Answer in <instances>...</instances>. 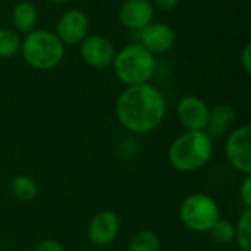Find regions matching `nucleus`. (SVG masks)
Here are the masks:
<instances>
[{
  "instance_id": "obj_1",
  "label": "nucleus",
  "mask_w": 251,
  "mask_h": 251,
  "mask_svg": "<svg viewBox=\"0 0 251 251\" xmlns=\"http://www.w3.org/2000/svg\"><path fill=\"white\" fill-rule=\"evenodd\" d=\"M165 112L166 104L160 90L149 82L126 87L116 101L119 124L134 134L154 131L162 124Z\"/></svg>"
},
{
  "instance_id": "obj_24",
  "label": "nucleus",
  "mask_w": 251,
  "mask_h": 251,
  "mask_svg": "<svg viewBox=\"0 0 251 251\" xmlns=\"http://www.w3.org/2000/svg\"><path fill=\"white\" fill-rule=\"evenodd\" d=\"M50 3H54V4H63V3H66V1H69V0H49Z\"/></svg>"
},
{
  "instance_id": "obj_23",
  "label": "nucleus",
  "mask_w": 251,
  "mask_h": 251,
  "mask_svg": "<svg viewBox=\"0 0 251 251\" xmlns=\"http://www.w3.org/2000/svg\"><path fill=\"white\" fill-rule=\"evenodd\" d=\"M154 9H159L162 12H169L174 7L178 6L179 0H150Z\"/></svg>"
},
{
  "instance_id": "obj_4",
  "label": "nucleus",
  "mask_w": 251,
  "mask_h": 251,
  "mask_svg": "<svg viewBox=\"0 0 251 251\" xmlns=\"http://www.w3.org/2000/svg\"><path fill=\"white\" fill-rule=\"evenodd\" d=\"M21 51L29 66L40 71H49L62 62L65 56V46L54 32L35 29L26 34L21 44Z\"/></svg>"
},
{
  "instance_id": "obj_7",
  "label": "nucleus",
  "mask_w": 251,
  "mask_h": 251,
  "mask_svg": "<svg viewBox=\"0 0 251 251\" xmlns=\"http://www.w3.org/2000/svg\"><path fill=\"white\" fill-rule=\"evenodd\" d=\"M79 54L88 66L103 71L112 66L116 50L107 37L100 34H88L79 44Z\"/></svg>"
},
{
  "instance_id": "obj_14",
  "label": "nucleus",
  "mask_w": 251,
  "mask_h": 251,
  "mask_svg": "<svg viewBox=\"0 0 251 251\" xmlns=\"http://www.w3.org/2000/svg\"><path fill=\"white\" fill-rule=\"evenodd\" d=\"M37 21H38L37 7L29 1H21L12 10V24L19 32L29 34L31 31H34Z\"/></svg>"
},
{
  "instance_id": "obj_16",
  "label": "nucleus",
  "mask_w": 251,
  "mask_h": 251,
  "mask_svg": "<svg viewBox=\"0 0 251 251\" xmlns=\"http://www.w3.org/2000/svg\"><path fill=\"white\" fill-rule=\"evenodd\" d=\"M160 238L153 231L137 232L128 246V251H160Z\"/></svg>"
},
{
  "instance_id": "obj_13",
  "label": "nucleus",
  "mask_w": 251,
  "mask_h": 251,
  "mask_svg": "<svg viewBox=\"0 0 251 251\" xmlns=\"http://www.w3.org/2000/svg\"><path fill=\"white\" fill-rule=\"evenodd\" d=\"M235 110L229 104H218L210 109L209 124H207V135L210 138H221L226 134L228 128L235 121Z\"/></svg>"
},
{
  "instance_id": "obj_21",
  "label": "nucleus",
  "mask_w": 251,
  "mask_h": 251,
  "mask_svg": "<svg viewBox=\"0 0 251 251\" xmlns=\"http://www.w3.org/2000/svg\"><path fill=\"white\" fill-rule=\"evenodd\" d=\"M35 251H65V249L56 240H44L37 246Z\"/></svg>"
},
{
  "instance_id": "obj_12",
  "label": "nucleus",
  "mask_w": 251,
  "mask_h": 251,
  "mask_svg": "<svg viewBox=\"0 0 251 251\" xmlns=\"http://www.w3.org/2000/svg\"><path fill=\"white\" fill-rule=\"evenodd\" d=\"M154 7L150 0H125L119 9L121 24L131 31H141L153 22Z\"/></svg>"
},
{
  "instance_id": "obj_19",
  "label": "nucleus",
  "mask_w": 251,
  "mask_h": 251,
  "mask_svg": "<svg viewBox=\"0 0 251 251\" xmlns=\"http://www.w3.org/2000/svg\"><path fill=\"white\" fill-rule=\"evenodd\" d=\"M19 35L7 28H0V59H7L15 56L21 50Z\"/></svg>"
},
{
  "instance_id": "obj_5",
  "label": "nucleus",
  "mask_w": 251,
  "mask_h": 251,
  "mask_svg": "<svg viewBox=\"0 0 251 251\" xmlns=\"http://www.w3.org/2000/svg\"><path fill=\"white\" fill-rule=\"evenodd\" d=\"M179 218L188 229L204 234L221 219V212L215 199L203 193H196L185 197L182 201Z\"/></svg>"
},
{
  "instance_id": "obj_9",
  "label": "nucleus",
  "mask_w": 251,
  "mask_h": 251,
  "mask_svg": "<svg viewBox=\"0 0 251 251\" xmlns=\"http://www.w3.org/2000/svg\"><path fill=\"white\" fill-rule=\"evenodd\" d=\"M176 115L187 131H204L209 124L210 109L197 96H185L176 106Z\"/></svg>"
},
{
  "instance_id": "obj_8",
  "label": "nucleus",
  "mask_w": 251,
  "mask_h": 251,
  "mask_svg": "<svg viewBox=\"0 0 251 251\" xmlns=\"http://www.w3.org/2000/svg\"><path fill=\"white\" fill-rule=\"evenodd\" d=\"M90 32V19L88 16L78 9L66 10L57 21L56 35L66 46L81 44L82 40Z\"/></svg>"
},
{
  "instance_id": "obj_10",
  "label": "nucleus",
  "mask_w": 251,
  "mask_h": 251,
  "mask_svg": "<svg viewBox=\"0 0 251 251\" xmlns=\"http://www.w3.org/2000/svg\"><path fill=\"white\" fill-rule=\"evenodd\" d=\"M121 231V219L112 210L97 213L88 225V238L94 246L106 247L112 244Z\"/></svg>"
},
{
  "instance_id": "obj_2",
  "label": "nucleus",
  "mask_w": 251,
  "mask_h": 251,
  "mask_svg": "<svg viewBox=\"0 0 251 251\" xmlns=\"http://www.w3.org/2000/svg\"><path fill=\"white\" fill-rule=\"evenodd\" d=\"M213 154V140L206 131H185L169 147V162L179 172H196L204 168Z\"/></svg>"
},
{
  "instance_id": "obj_18",
  "label": "nucleus",
  "mask_w": 251,
  "mask_h": 251,
  "mask_svg": "<svg viewBox=\"0 0 251 251\" xmlns=\"http://www.w3.org/2000/svg\"><path fill=\"white\" fill-rule=\"evenodd\" d=\"M209 234L216 244L228 246L235 241V225L229 221L219 219L209 231Z\"/></svg>"
},
{
  "instance_id": "obj_11",
  "label": "nucleus",
  "mask_w": 251,
  "mask_h": 251,
  "mask_svg": "<svg viewBox=\"0 0 251 251\" xmlns=\"http://www.w3.org/2000/svg\"><path fill=\"white\" fill-rule=\"evenodd\" d=\"M175 41V31L162 22H151L140 31V44L151 54H162L169 51Z\"/></svg>"
},
{
  "instance_id": "obj_3",
  "label": "nucleus",
  "mask_w": 251,
  "mask_h": 251,
  "mask_svg": "<svg viewBox=\"0 0 251 251\" xmlns=\"http://www.w3.org/2000/svg\"><path fill=\"white\" fill-rule=\"evenodd\" d=\"M113 71L118 79L126 87L140 85L150 81L156 71V59L140 43L125 46L115 54Z\"/></svg>"
},
{
  "instance_id": "obj_17",
  "label": "nucleus",
  "mask_w": 251,
  "mask_h": 251,
  "mask_svg": "<svg viewBox=\"0 0 251 251\" xmlns=\"http://www.w3.org/2000/svg\"><path fill=\"white\" fill-rule=\"evenodd\" d=\"M235 241L241 251H251V207H246L235 225Z\"/></svg>"
},
{
  "instance_id": "obj_6",
  "label": "nucleus",
  "mask_w": 251,
  "mask_h": 251,
  "mask_svg": "<svg viewBox=\"0 0 251 251\" xmlns=\"http://www.w3.org/2000/svg\"><path fill=\"white\" fill-rule=\"evenodd\" d=\"M225 154L234 169L251 175V126L243 125L234 129L225 143Z\"/></svg>"
},
{
  "instance_id": "obj_15",
  "label": "nucleus",
  "mask_w": 251,
  "mask_h": 251,
  "mask_svg": "<svg viewBox=\"0 0 251 251\" xmlns=\"http://www.w3.org/2000/svg\"><path fill=\"white\" fill-rule=\"evenodd\" d=\"M10 193L19 201H31L38 194L35 181L26 175H18L10 181Z\"/></svg>"
},
{
  "instance_id": "obj_22",
  "label": "nucleus",
  "mask_w": 251,
  "mask_h": 251,
  "mask_svg": "<svg viewBox=\"0 0 251 251\" xmlns=\"http://www.w3.org/2000/svg\"><path fill=\"white\" fill-rule=\"evenodd\" d=\"M241 65H243V69L246 71L247 75L251 74V44L247 43L241 51Z\"/></svg>"
},
{
  "instance_id": "obj_20",
  "label": "nucleus",
  "mask_w": 251,
  "mask_h": 251,
  "mask_svg": "<svg viewBox=\"0 0 251 251\" xmlns=\"http://www.w3.org/2000/svg\"><path fill=\"white\" fill-rule=\"evenodd\" d=\"M240 199L246 207H251V175H246V179L240 187Z\"/></svg>"
}]
</instances>
